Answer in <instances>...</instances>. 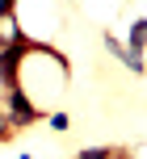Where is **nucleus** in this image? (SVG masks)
I'll use <instances>...</instances> for the list:
<instances>
[{
  "label": "nucleus",
  "instance_id": "nucleus-1",
  "mask_svg": "<svg viewBox=\"0 0 147 159\" xmlns=\"http://www.w3.org/2000/svg\"><path fill=\"white\" fill-rule=\"evenodd\" d=\"M0 113H4V121L13 126V134H17V130H30L34 121H42V109L21 92V84H17V88H4V96H0Z\"/></svg>",
  "mask_w": 147,
  "mask_h": 159
},
{
  "label": "nucleus",
  "instance_id": "nucleus-2",
  "mask_svg": "<svg viewBox=\"0 0 147 159\" xmlns=\"http://www.w3.org/2000/svg\"><path fill=\"white\" fill-rule=\"evenodd\" d=\"M30 50H42V46L30 42V38H21L17 46H4V50H0V84H4V88H17V84H21L17 71H21V59L30 55Z\"/></svg>",
  "mask_w": 147,
  "mask_h": 159
},
{
  "label": "nucleus",
  "instance_id": "nucleus-3",
  "mask_svg": "<svg viewBox=\"0 0 147 159\" xmlns=\"http://www.w3.org/2000/svg\"><path fill=\"white\" fill-rule=\"evenodd\" d=\"M25 34H21V25H17V17L13 13H0V50L4 46H17Z\"/></svg>",
  "mask_w": 147,
  "mask_h": 159
},
{
  "label": "nucleus",
  "instance_id": "nucleus-4",
  "mask_svg": "<svg viewBox=\"0 0 147 159\" xmlns=\"http://www.w3.org/2000/svg\"><path fill=\"white\" fill-rule=\"evenodd\" d=\"M143 42H147V21L139 17V21L130 25V38H126V50H130V55H139V59H143Z\"/></svg>",
  "mask_w": 147,
  "mask_h": 159
},
{
  "label": "nucleus",
  "instance_id": "nucleus-5",
  "mask_svg": "<svg viewBox=\"0 0 147 159\" xmlns=\"http://www.w3.org/2000/svg\"><path fill=\"white\" fill-rule=\"evenodd\" d=\"M109 151H114V147H88V151H80L76 159H109Z\"/></svg>",
  "mask_w": 147,
  "mask_h": 159
},
{
  "label": "nucleus",
  "instance_id": "nucleus-6",
  "mask_svg": "<svg viewBox=\"0 0 147 159\" xmlns=\"http://www.w3.org/2000/svg\"><path fill=\"white\" fill-rule=\"evenodd\" d=\"M72 121H67V113H50V130H67Z\"/></svg>",
  "mask_w": 147,
  "mask_h": 159
},
{
  "label": "nucleus",
  "instance_id": "nucleus-7",
  "mask_svg": "<svg viewBox=\"0 0 147 159\" xmlns=\"http://www.w3.org/2000/svg\"><path fill=\"white\" fill-rule=\"evenodd\" d=\"M8 138H13V126H8L4 113H0V143H8Z\"/></svg>",
  "mask_w": 147,
  "mask_h": 159
},
{
  "label": "nucleus",
  "instance_id": "nucleus-8",
  "mask_svg": "<svg viewBox=\"0 0 147 159\" xmlns=\"http://www.w3.org/2000/svg\"><path fill=\"white\" fill-rule=\"evenodd\" d=\"M109 159H135V155L126 151V147H114V151H109Z\"/></svg>",
  "mask_w": 147,
  "mask_h": 159
},
{
  "label": "nucleus",
  "instance_id": "nucleus-9",
  "mask_svg": "<svg viewBox=\"0 0 147 159\" xmlns=\"http://www.w3.org/2000/svg\"><path fill=\"white\" fill-rule=\"evenodd\" d=\"M17 8V0H0V13H13Z\"/></svg>",
  "mask_w": 147,
  "mask_h": 159
},
{
  "label": "nucleus",
  "instance_id": "nucleus-10",
  "mask_svg": "<svg viewBox=\"0 0 147 159\" xmlns=\"http://www.w3.org/2000/svg\"><path fill=\"white\" fill-rule=\"evenodd\" d=\"M21 159H30V155H21Z\"/></svg>",
  "mask_w": 147,
  "mask_h": 159
}]
</instances>
